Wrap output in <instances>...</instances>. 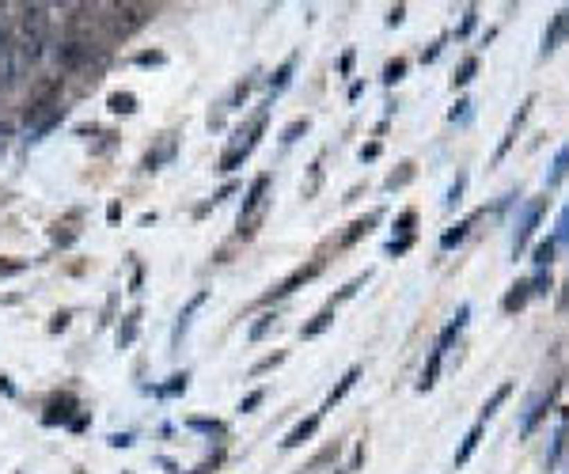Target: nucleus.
Returning <instances> with one entry per match:
<instances>
[{"label":"nucleus","mask_w":569,"mask_h":474,"mask_svg":"<svg viewBox=\"0 0 569 474\" xmlns=\"http://www.w3.org/2000/svg\"><path fill=\"white\" fill-rule=\"evenodd\" d=\"M57 61H61L65 72H92V80H99V72L110 61V50L92 42V38H65L57 46Z\"/></svg>","instance_id":"1"},{"label":"nucleus","mask_w":569,"mask_h":474,"mask_svg":"<svg viewBox=\"0 0 569 474\" xmlns=\"http://www.w3.org/2000/svg\"><path fill=\"white\" fill-rule=\"evenodd\" d=\"M65 118H69V107H65L61 91H57V87H46L27 107V144H38L42 137H50Z\"/></svg>","instance_id":"2"},{"label":"nucleus","mask_w":569,"mask_h":474,"mask_svg":"<svg viewBox=\"0 0 569 474\" xmlns=\"http://www.w3.org/2000/svg\"><path fill=\"white\" fill-rule=\"evenodd\" d=\"M19 23H23V38H15V42H19V50L27 53V61L35 65V61H42V50H46V42H50V8L27 4Z\"/></svg>","instance_id":"3"},{"label":"nucleus","mask_w":569,"mask_h":474,"mask_svg":"<svg viewBox=\"0 0 569 474\" xmlns=\"http://www.w3.org/2000/svg\"><path fill=\"white\" fill-rule=\"evenodd\" d=\"M27 69H31V61H27V53L19 50V42H15V35H12V23L0 15V87H15L23 76H27Z\"/></svg>","instance_id":"4"},{"label":"nucleus","mask_w":569,"mask_h":474,"mask_svg":"<svg viewBox=\"0 0 569 474\" xmlns=\"http://www.w3.org/2000/svg\"><path fill=\"white\" fill-rule=\"evenodd\" d=\"M270 186H273L270 171L255 175V182L247 186V198H243V205H239V236H255L258 231L266 209H270Z\"/></svg>","instance_id":"5"},{"label":"nucleus","mask_w":569,"mask_h":474,"mask_svg":"<svg viewBox=\"0 0 569 474\" xmlns=\"http://www.w3.org/2000/svg\"><path fill=\"white\" fill-rule=\"evenodd\" d=\"M323 266H327V258H312V262H307V266H296V270L289 273V277H281L278 285H273L270 292L262 296V304H273V300H284V296H292V292H296V288H304L307 281H315V277H319V273H323Z\"/></svg>","instance_id":"6"},{"label":"nucleus","mask_w":569,"mask_h":474,"mask_svg":"<svg viewBox=\"0 0 569 474\" xmlns=\"http://www.w3.org/2000/svg\"><path fill=\"white\" fill-rule=\"evenodd\" d=\"M76 410H80L76 395H72V391H61V395H53L50 403H46L42 425H46V429H57V425H65V429H69V421L76 417Z\"/></svg>","instance_id":"7"},{"label":"nucleus","mask_w":569,"mask_h":474,"mask_svg":"<svg viewBox=\"0 0 569 474\" xmlns=\"http://www.w3.org/2000/svg\"><path fill=\"white\" fill-rule=\"evenodd\" d=\"M175 156H178V133H160L156 144L144 152L141 167H144V171H160V167L175 164Z\"/></svg>","instance_id":"8"},{"label":"nucleus","mask_w":569,"mask_h":474,"mask_svg":"<svg viewBox=\"0 0 569 474\" xmlns=\"http://www.w3.org/2000/svg\"><path fill=\"white\" fill-rule=\"evenodd\" d=\"M205 300H209V292L201 288V292H194L190 300H186V308L178 311V323H175V331H171V345L178 349V342L186 338V331H190V323H194V315H198V308H205Z\"/></svg>","instance_id":"9"},{"label":"nucleus","mask_w":569,"mask_h":474,"mask_svg":"<svg viewBox=\"0 0 569 474\" xmlns=\"http://www.w3.org/2000/svg\"><path fill=\"white\" fill-rule=\"evenodd\" d=\"M543 209H547V198H539L532 209L524 213V224H520V231H516V239H512V254H520L527 243H532V236H535V228H539V220H543Z\"/></svg>","instance_id":"10"},{"label":"nucleus","mask_w":569,"mask_h":474,"mask_svg":"<svg viewBox=\"0 0 569 474\" xmlns=\"http://www.w3.org/2000/svg\"><path fill=\"white\" fill-rule=\"evenodd\" d=\"M319 425H323V410H319V414H312V417H304L300 425H292V429H289V437L281 440V448H284V452H292V448L307 444V440H312L315 432H319Z\"/></svg>","instance_id":"11"},{"label":"nucleus","mask_w":569,"mask_h":474,"mask_svg":"<svg viewBox=\"0 0 569 474\" xmlns=\"http://www.w3.org/2000/svg\"><path fill=\"white\" fill-rule=\"evenodd\" d=\"M380 216H384V213H380V209H372V213L357 216V220L349 224V231H346V236H341V247H353V243H357V239H361V236H368V231H372V228H376V224H380Z\"/></svg>","instance_id":"12"},{"label":"nucleus","mask_w":569,"mask_h":474,"mask_svg":"<svg viewBox=\"0 0 569 474\" xmlns=\"http://www.w3.org/2000/svg\"><path fill=\"white\" fill-rule=\"evenodd\" d=\"M532 107H535V95H527V99H524V107H520V110H516V118H512V125H509V133H505V141H501V144H498V156H493V159H505V152L512 148V141H516V133H520V125H524V122H527V114H532Z\"/></svg>","instance_id":"13"},{"label":"nucleus","mask_w":569,"mask_h":474,"mask_svg":"<svg viewBox=\"0 0 569 474\" xmlns=\"http://www.w3.org/2000/svg\"><path fill=\"white\" fill-rule=\"evenodd\" d=\"M562 38H569V4L562 8V12L554 15V23H550V30L543 35V53H554V46L562 42Z\"/></svg>","instance_id":"14"},{"label":"nucleus","mask_w":569,"mask_h":474,"mask_svg":"<svg viewBox=\"0 0 569 474\" xmlns=\"http://www.w3.org/2000/svg\"><path fill=\"white\" fill-rule=\"evenodd\" d=\"M357 380H361V365H353V368H349V372L334 383V387H330V395H327V403H323V410H334V403H341V398H346L349 391L357 387Z\"/></svg>","instance_id":"15"},{"label":"nucleus","mask_w":569,"mask_h":474,"mask_svg":"<svg viewBox=\"0 0 569 474\" xmlns=\"http://www.w3.org/2000/svg\"><path fill=\"white\" fill-rule=\"evenodd\" d=\"M330 326H334V308H323L319 315H312L304 326H300V338L312 342V338H319L323 331H330Z\"/></svg>","instance_id":"16"},{"label":"nucleus","mask_w":569,"mask_h":474,"mask_svg":"<svg viewBox=\"0 0 569 474\" xmlns=\"http://www.w3.org/2000/svg\"><path fill=\"white\" fill-rule=\"evenodd\" d=\"M478 216H482V209H478V213H470L467 220H459L452 231H444V236H441V251H452V247H459L463 239H467V231L475 228V220H478Z\"/></svg>","instance_id":"17"},{"label":"nucleus","mask_w":569,"mask_h":474,"mask_svg":"<svg viewBox=\"0 0 569 474\" xmlns=\"http://www.w3.org/2000/svg\"><path fill=\"white\" fill-rule=\"evenodd\" d=\"M482 432H486V421H475V425H470V432L463 437L459 452H455V467H463V463L475 455V448H478V440H482Z\"/></svg>","instance_id":"18"},{"label":"nucleus","mask_w":569,"mask_h":474,"mask_svg":"<svg viewBox=\"0 0 569 474\" xmlns=\"http://www.w3.org/2000/svg\"><path fill=\"white\" fill-rule=\"evenodd\" d=\"M527 300H532V281H516V285H512L509 292H505V300H501V308H505L509 315H512V311H520V308H524Z\"/></svg>","instance_id":"19"},{"label":"nucleus","mask_w":569,"mask_h":474,"mask_svg":"<svg viewBox=\"0 0 569 474\" xmlns=\"http://www.w3.org/2000/svg\"><path fill=\"white\" fill-rule=\"evenodd\" d=\"M292 69H296V53H292V58H284L281 65H278V72L270 76V99H273V95H281L284 87L292 84Z\"/></svg>","instance_id":"20"},{"label":"nucleus","mask_w":569,"mask_h":474,"mask_svg":"<svg viewBox=\"0 0 569 474\" xmlns=\"http://www.w3.org/2000/svg\"><path fill=\"white\" fill-rule=\"evenodd\" d=\"M107 110H110V114H137V110H141V103H137L133 91H110Z\"/></svg>","instance_id":"21"},{"label":"nucleus","mask_w":569,"mask_h":474,"mask_svg":"<svg viewBox=\"0 0 569 474\" xmlns=\"http://www.w3.org/2000/svg\"><path fill=\"white\" fill-rule=\"evenodd\" d=\"M186 387H190V372H175V376H167V383L152 387V395H160V398H175V395H182Z\"/></svg>","instance_id":"22"},{"label":"nucleus","mask_w":569,"mask_h":474,"mask_svg":"<svg viewBox=\"0 0 569 474\" xmlns=\"http://www.w3.org/2000/svg\"><path fill=\"white\" fill-rule=\"evenodd\" d=\"M137 319H141V311L121 315V323H118V349H129V345L137 342Z\"/></svg>","instance_id":"23"},{"label":"nucleus","mask_w":569,"mask_h":474,"mask_svg":"<svg viewBox=\"0 0 569 474\" xmlns=\"http://www.w3.org/2000/svg\"><path fill=\"white\" fill-rule=\"evenodd\" d=\"M441 353H429V365L425 368H421V380H418V391H433V383H436V376H441Z\"/></svg>","instance_id":"24"},{"label":"nucleus","mask_w":569,"mask_h":474,"mask_svg":"<svg viewBox=\"0 0 569 474\" xmlns=\"http://www.w3.org/2000/svg\"><path fill=\"white\" fill-rule=\"evenodd\" d=\"M186 425H190L194 432H205V437H228V425L216 421V417H190Z\"/></svg>","instance_id":"25"},{"label":"nucleus","mask_w":569,"mask_h":474,"mask_svg":"<svg viewBox=\"0 0 569 474\" xmlns=\"http://www.w3.org/2000/svg\"><path fill=\"white\" fill-rule=\"evenodd\" d=\"M566 440H569V406H562V421H558V432H554V448H550V463L562 459L566 452Z\"/></svg>","instance_id":"26"},{"label":"nucleus","mask_w":569,"mask_h":474,"mask_svg":"<svg viewBox=\"0 0 569 474\" xmlns=\"http://www.w3.org/2000/svg\"><path fill=\"white\" fill-rule=\"evenodd\" d=\"M368 277H372V270H364V273H357V277H353V281H349V285H341V288H338V292H334V296H330V304H327V308H334V304H341V300H349V296H357V288H361V285H368Z\"/></svg>","instance_id":"27"},{"label":"nucleus","mask_w":569,"mask_h":474,"mask_svg":"<svg viewBox=\"0 0 569 474\" xmlns=\"http://www.w3.org/2000/svg\"><path fill=\"white\" fill-rule=\"evenodd\" d=\"M509 395H512V383H501V387H498V391H493V395H490V398H486V406H482V414H478V421H490V417H493V414H498V406H501V403H505V398H509Z\"/></svg>","instance_id":"28"},{"label":"nucleus","mask_w":569,"mask_h":474,"mask_svg":"<svg viewBox=\"0 0 569 474\" xmlns=\"http://www.w3.org/2000/svg\"><path fill=\"white\" fill-rule=\"evenodd\" d=\"M414 175H418V167H414V159H406V164H398V171L387 175V182H384V186H387V190H402L406 182L414 179Z\"/></svg>","instance_id":"29"},{"label":"nucleus","mask_w":569,"mask_h":474,"mask_svg":"<svg viewBox=\"0 0 569 474\" xmlns=\"http://www.w3.org/2000/svg\"><path fill=\"white\" fill-rule=\"evenodd\" d=\"M566 175H569V141L562 144V148H558V156H554V171H550L547 186H558V182H562Z\"/></svg>","instance_id":"30"},{"label":"nucleus","mask_w":569,"mask_h":474,"mask_svg":"<svg viewBox=\"0 0 569 474\" xmlns=\"http://www.w3.org/2000/svg\"><path fill=\"white\" fill-rule=\"evenodd\" d=\"M235 190H239V182H224V186H221V190H216V194H213V198H209V202H205V205H198V209H194V216H205V213H209V209H216V205H221V202H228V198H232V194H235Z\"/></svg>","instance_id":"31"},{"label":"nucleus","mask_w":569,"mask_h":474,"mask_svg":"<svg viewBox=\"0 0 569 474\" xmlns=\"http://www.w3.org/2000/svg\"><path fill=\"white\" fill-rule=\"evenodd\" d=\"M475 72H478V58H463L455 76H452V87H467L470 80H475Z\"/></svg>","instance_id":"32"},{"label":"nucleus","mask_w":569,"mask_h":474,"mask_svg":"<svg viewBox=\"0 0 569 474\" xmlns=\"http://www.w3.org/2000/svg\"><path fill=\"white\" fill-rule=\"evenodd\" d=\"M133 65L137 69H160V65H167V53L164 50H141V53H133Z\"/></svg>","instance_id":"33"},{"label":"nucleus","mask_w":569,"mask_h":474,"mask_svg":"<svg viewBox=\"0 0 569 474\" xmlns=\"http://www.w3.org/2000/svg\"><path fill=\"white\" fill-rule=\"evenodd\" d=\"M273 323H278V315H273V311H266V315H258V323H250L247 338H250V342H262L266 334L273 331Z\"/></svg>","instance_id":"34"},{"label":"nucleus","mask_w":569,"mask_h":474,"mask_svg":"<svg viewBox=\"0 0 569 474\" xmlns=\"http://www.w3.org/2000/svg\"><path fill=\"white\" fill-rule=\"evenodd\" d=\"M338 455H341V444H338V440H334V444H330V448H323V452H319V455H315V459H312V463H307V467H300V471H304V474H315V471H319V467H323V463H334V459H338Z\"/></svg>","instance_id":"35"},{"label":"nucleus","mask_w":569,"mask_h":474,"mask_svg":"<svg viewBox=\"0 0 569 474\" xmlns=\"http://www.w3.org/2000/svg\"><path fill=\"white\" fill-rule=\"evenodd\" d=\"M307 130H312V122H307V118H292L289 125H284L281 130V144H292V141H300V137H304Z\"/></svg>","instance_id":"36"},{"label":"nucleus","mask_w":569,"mask_h":474,"mask_svg":"<svg viewBox=\"0 0 569 474\" xmlns=\"http://www.w3.org/2000/svg\"><path fill=\"white\" fill-rule=\"evenodd\" d=\"M532 258H535V266H539V270H550V262H554V239H543V243H535Z\"/></svg>","instance_id":"37"},{"label":"nucleus","mask_w":569,"mask_h":474,"mask_svg":"<svg viewBox=\"0 0 569 474\" xmlns=\"http://www.w3.org/2000/svg\"><path fill=\"white\" fill-rule=\"evenodd\" d=\"M402 76H406V58H395V61H387V65H384V84L387 87H395Z\"/></svg>","instance_id":"38"},{"label":"nucleus","mask_w":569,"mask_h":474,"mask_svg":"<svg viewBox=\"0 0 569 474\" xmlns=\"http://www.w3.org/2000/svg\"><path fill=\"white\" fill-rule=\"evenodd\" d=\"M250 91H255V76L239 80V84H235V91H232V103H228V110L243 107V103H247V95H250Z\"/></svg>","instance_id":"39"},{"label":"nucleus","mask_w":569,"mask_h":474,"mask_svg":"<svg viewBox=\"0 0 569 474\" xmlns=\"http://www.w3.org/2000/svg\"><path fill=\"white\" fill-rule=\"evenodd\" d=\"M418 243V236H402V239H391V243L384 247V254H391V258H398V254H406L410 247Z\"/></svg>","instance_id":"40"},{"label":"nucleus","mask_w":569,"mask_h":474,"mask_svg":"<svg viewBox=\"0 0 569 474\" xmlns=\"http://www.w3.org/2000/svg\"><path fill=\"white\" fill-rule=\"evenodd\" d=\"M414 224H418V209H406V213L395 220V231L398 236H414Z\"/></svg>","instance_id":"41"},{"label":"nucleus","mask_w":569,"mask_h":474,"mask_svg":"<svg viewBox=\"0 0 569 474\" xmlns=\"http://www.w3.org/2000/svg\"><path fill=\"white\" fill-rule=\"evenodd\" d=\"M463 190H467V175H459V179L452 182V190H448V198H444V205H448V209H455V205L463 202Z\"/></svg>","instance_id":"42"},{"label":"nucleus","mask_w":569,"mask_h":474,"mask_svg":"<svg viewBox=\"0 0 569 474\" xmlns=\"http://www.w3.org/2000/svg\"><path fill=\"white\" fill-rule=\"evenodd\" d=\"M281 360H284V353H270V357H262V360H258V365H255V368H250V376H262V372H273V368H278V365H281Z\"/></svg>","instance_id":"43"},{"label":"nucleus","mask_w":569,"mask_h":474,"mask_svg":"<svg viewBox=\"0 0 569 474\" xmlns=\"http://www.w3.org/2000/svg\"><path fill=\"white\" fill-rule=\"evenodd\" d=\"M23 270H27V262H19V258H0V281H4V277H19Z\"/></svg>","instance_id":"44"},{"label":"nucleus","mask_w":569,"mask_h":474,"mask_svg":"<svg viewBox=\"0 0 569 474\" xmlns=\"http://www.w3.org/2000/svg\"><path fill=\"white\" fill-rule=\"evenodd\" d=\"M262 398H266V391H262V387L250 391V395H243V398H239V414H250L255 406H262Z\"/></svg>","instance_id":"45"},{"label":"nucleus","mask_w":569,"mask_h":474,"mask_svg":"<svg viewBox=\"0 0 569 474\" xmlns=\"http://www.w3.org/2000/svg\"><path fill=\"white\" fill-rule=\"evenodd\" d=\"M550 288H554V281H550V270H539V277L532 281V296H535V292H550Z\"/></svg>","instance_id":"46"},{"label":"nucleus","mask_w":569,"mask_h":474,"mask_svg":"<svg viewBox=\"0 0 569 474\" xmlns=\"http://www.w3.org/2000/svg\"><path fill=\"white\" fill-rule=\"evenodd\" d=\"M475 19H478V8H475V4H470V8H467V12H463V27H459V30H455V35H459V38H467V35H470V27H475Z\"/></svg>","instance_id":"47"},{"label":"nucleus","mask_w":569,"mask_h":474,"mask_svg":"<svg viewBox=\"0 0 569 474\" xmlns=\"http://www.w3.org/2000/svg\"><path fill=\"white\" fill-rule=\"evenodd\" d=\"M221 459H224V448L213 455V459H205V463H201V467L194 471V474H216V467H221Z\"/></svg>","instance_id":"48"},{"label":"nucleus","mask_w":569,"mask_h":474,"mask_svg":"<svg viewBox=\"0 0 569 474\" xmlns=\"http://www.w3.org/2000/svg\"><path fill=\"white\" fill-rule=\"evenodd\" d=\"M380 152H384V144H380V141H368V144L361 148V159H364V164H372V159H376Z\"/></svg>","instance_id":"49"},{"label":"nucleus","mask_w":569,"mask_h":474,"mask_svg":"<svg viewBox=\"0 0 569 474\" xmlns=\"http://www.w3.org/2000/svg\"><path fill=\"white\" fill-rule=\"evenodd\" d=\"M353 61H357V53H353V50L341 53V61H338V72H341V76H349V72H353Z\"/></svg>","instance_id":"50"},{"label":"nucleus","mask_w":569,"mask_h":474,"mask_svg":"<svg viewBox=\"0 0 569 474\" xmlns=\"http://www.w3.org/2000/svg\"><path fill=\"white\" fill-rule=\"evenodd\" d=\"M402 19H406V4H395L391 12H387V27H398Z\"/></svg>","instance_id":"51"},{"label":"nucleus","mask_w":569,"mask_h":474,"mask_svg":"<svg viewBox=\"0 0 569 474\" xmlns=\"http://www.w3.org/2000/svg\"><path fill=\"white\" fill-rule=\"evenodd\" d=\"M441 46H444V38H441V42H433V46H429L425 53H421V65H433V61L441 58Z\"/></svg>","instance_id":"52"},{"label":"nucleus","mask_w":569,"mask_h":474,"mask_svg":"<svg viewBox=\"0 0 569 474\" xmlns=\"http://www.w3.org/2000/svg\"><path fill=\"white\" fill-rule=\"evenodd\" d=\"M87 425H92V414H76V417L69 421V429H72V432H84Z\"/></svg>","instance_id":"53"},{"label":"nucleus","mask_w":569,"mask_h":474,"mask_svg":"<svg viewBox=\"0 0 569 474\" xmlns=\"http://www.w3.org/2000/svg\"><path fill=\"white\" fill-rule=\"evenodd\" d=\"M133 444V432H114L110 437V448H129Z\"/></svg>","instance_id":"54"},{"label":"nucleus","mask_w":569,"mask_h":474,"mask_svg":"<svg viewBox=\"0 0 569 474\" xmlns=\"http://www.w3.org/2000/svg\"><path fill=\"white\" fill-rule=\"evenodd\" d=\"M65 326H69V311H57V315H53V323H50V331H53V334H61Z\"/></svg>","instance_id":"55"},{"label":"nucleus","mask_w":569,"mask_h":474,"mask_svg":"<svg viewBox=\"0 0 569 474\" xmlns=\"http://www.w3.org/2000/svg\"><path fill=\"white\" fill-rule=\"evenodd\" d=\"M467 110H470V99H459V103H455V107H452V122H455V118H467Z\"/></svg>","instance_id":"56"},{"label":"nucleus","mask_w":569,"mask_h":474,"mask_svg":"<svg viewBox=\"0 0 569 474\" xmlns=\"http://www.w3.org/2000/svg\"><path fill=\"white\" fill-rule=\"evenodd\" d=\"M0 395L15 398V383H12V376H0Z\"/></svg>","instance_id":"57"},{"label":"nucleus","mask_w":569,"mask_h":474,"mask_svg":"<svg viewBox=\"0 0 569 474\" xmlns=\"http://www.w3.org/2000/svg\"><path fill=\"white\" fill-rule=\"evenodd\" d=\"M107 220H110V224H118V220H121V205H118V202H110V205H107Z\"/></svg>","instance_id":"58"},{"label":"nucleus","mask_w":569,"mask_h":474,"mask_svg":"<svg viewBox=\"0 0 569 474\" xmlns=\"http://www.w3.org/2000/svg\"><path fill=\"white\" fill-rule=\"evenodd\" d=\"M8 133H12V130H8V122L0 118V156H4V148H8Z\"/></svg>","instance_id":"59"},{"label":"nucleus","mask_w":569,"mask_h":474,"mask_svg":"<svg viewBox=\"0 0 569 474\" xmlns=\"http://www.w3.org/2000/svg\"><path fill=\"white\" fill-rule=\"evenodd\" d=\"M558 236H562V239H569V209L562 213V220H558Z\"/></svg>","instance_id":"60"},{"label":"nucleus","mask_w":569,"mask_h":474,"mask_svg":"<svg viewBox=\"0 0 569 474\" xmlns=\"http://www.w3.org/2000/svg\"><path fill=\"white\" fill-rule=\"evenodd\" d=\"M141 277H144V273H141V266H137L133 270V281H129V292H141Z\"/></svg>","instance_id":"61"},{"label":"nucleus","mask_w":569,"mask_h":474,"mask_svg":"<svg viewBox=\"0 0 569 474\" xmlns=\"http://www.w3.org/2000/svg\"><path fill=\"white\" fill-rule=\"evenodd\" d=\"M558 308H569V281H566V292H562V300H558Z\"/></svg>","instance_id":"62"}]
</instances>
